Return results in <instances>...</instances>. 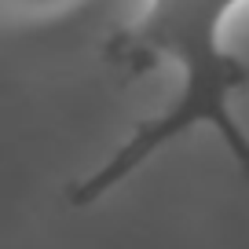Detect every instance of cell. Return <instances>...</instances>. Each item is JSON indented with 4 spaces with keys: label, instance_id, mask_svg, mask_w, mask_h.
Returning a JSON list of instances; mask_svg holds the SVG:
<instances>
[{
    "label": "cell",
    "instance_id": "6da1fadb",
    "mask_svg": "<svg viewBox=\"0 0 249 249\" xmlns=\"http://www.w3.org/2000/svg\"><path fill=\"white\" fill-rule=\"evenodd\" d=\"M238 4L242 0H147L140 22L110 48V55L128 73H147L169 62L179 70V92L161 114L143 117L95 172L73 179L66 191L70 205H95L165 143L183 140L195 128H213L249 179V132L231 110V99L249 85V62L224 44V22Z\"/></svg>",
    "mask_w": 249,
    "mask_h": 249
}]
</instances>
